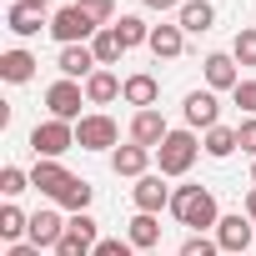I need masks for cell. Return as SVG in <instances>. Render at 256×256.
I'll return each mask as SVG.
<instances>
[{
	"instance_id": "cell-1",
	"label": "cell",
	"mask_w": 256,
	"mask_h": 256,
	"mask_svg": "<svg viewBox=\"0 0 256 256\" xmlns=\"http://www.w3.org/2000/svg\"><path fill=\"white\" fill-rule=\"evenodd\" d=\"M171 216H176L181 226H191V236H206V231H216V221H221L216 196H211L206 186H176V191H171Z\"/></svg>"
},
{
	"instance_id": "cell-2",
	"label": "cell",
	"mask_w": 256,
	"mask_h": 256,
	"mask_svg": "<svg viewBox=\"0 0 256 256\" xmlns=\"http://www.w3.org/2000/svg\"><path fill=\"white\" fill-rule=\"evenodd\" d=\"M196 156H201V141H196L191 126H186V131H171V136L156 146V171H161L166 181H176V176H186V171L196 166Z\"/></svg>"
},
{
	"instance_id": "cell-3",
	"label": "cell",
	"mask_w": 256,
	"mask_h": 256,
	"mask_svg": "<svg viewBox=\"0 0 256 256\" xmlns=\"http://www.w3.org/2000/svg\"><path fill=\"white\" fill-rule=\"evenodd\" d=\"M70 146H76V126H70V120H56V116L36 120V131H30V151H36V161H60Z\"/></svg>"
},
{
	"instance_id": "cell-4",
	"label": "cell",
	"mask_w": 256,
	"mask_h": 256,
	"mask_svg": "<svg viewBox=\"0 0 256 256\" xmlns=\"http://www.w3.org/2000/svg\"><path fill=\"white\" fill-rule=\"evenodd\" d=\"M96 30H100V26L80 10V0H76V6H60V10L50 16V36H56L60 46H90Z\"/></svg>"
},
{
	"instance_id": "cell-5",
	"label": "cell",
	"mask_w": 256,
	"mask_h": 256,
	"mask_svg": "<svg viewBox=\"0 0 256 256\" xmlns=\"http://www.w3.org/2000/svg\"><path fill=\"white\" fill-rule=\"evenodd\" d=\"M76 146L80 151H116L120 146V126L106 110H90V116L76 120Z\"/></svg>"
},
{
	"instance_id": "cell-6",
	"label": "cell",
	"mask_w": 256,
	"mask_h": 256,
	"mask_svg": "<svg viewBox=\"0 0 256 256\" xmlns=\"http://www.w3.org/2000/svg\"><path fill=\"white\" fill-rule=\"evenodd\" d=\"M216 246H221V256H246V246L256 241V221L246 216V211H231V216H221L216 221Z\"/></svg>"
},
{
	"instance_id": "cell-7",
	"label": "cell",
	"mask_w": 256,
	"mask_h": 256,
	"mask_svg": "<svg viewBox=\"0 0 256 256\" xmlns=\"http://www.w3.org/2000/svg\"><path fill=\"white\" fill-rule=\"evenodd\" d=\"M80 106H90L80 80H66V76H60L56 86H46V110H50L56 120H70V126H76V120H80Z\"/></svg>"
},
{
	"instance_id": "cell-8",
	"label": "cell",
	"mask_w": 256,
	"mask_h": 256,
	"mask_svg": "<svg viewBox=\"0 0 256 256\" xmlns=\"http://www.w3.org/2000/svg\"><path fill=\"white\" fill-rule=\"evenodd\" d=\"M131 201H136V211H146V216L171 211V186H166V176H161V171H146V176L131 186Z\"/></svg>"
},
{
	"instance_id": "cell-9",
	"label": "cell",
	"mask_w": 256,
	"mask_h": 256,
	"mask_svg": "<svg viewBox=\"0 0 256 256\" xmlns=\"http://www.w3.org/2000/svg\"><path fill=\"white\" fill-rule=\"evenodd\" d=\"M181 116H186L191 131H211V126H221V100H216V90H186Z\"/></svg>"
},
{
	"instance_id": "cell-10",
	"label": "cell",
	"mask_w": 256,
	"mask_h": 256,
	"mask_svg": "<svg viewBox=\"0 0 256 256\" xmlns=\"http://www.w3.org/2000/svg\"><path fill=\"white\" fill-rule=\"evenodd\" d=\"M201 76H206V90H216V96L241 86V66H236L231 50H211V56L201 60Z\"/></svg>"
},
{
	"instance_id": "cell-11",
	"label": "cell",
	"mask_w": 256,
	"mask_h": 256,
	"mask_svg": "<svg viewBox=\"0 0 256 256\" xmlns=\"http://www.w3.org/2000/svg\"><path fill=\"white\" fill-rule=\"evenodd\" d=\"M56 70H60L66 80H80V86H86V80L100 70V60H96V50H90V46H60Z\"/></svg>"
},
{
	"instance_id": "cell-12",
	"label": "cell",
	"mask_w": 256,
	"mask_h": 256,
	"mask_svg": "<svg viewBox=\"0 0 256 256\" xmlns=\"http://www.w3.org/2000/svg\"><path fill=\"white\" fill-rule=\"evenodd\" d=\"M166 136H171V126H166V116H161L156 106H151V110H136V116H131V141H136V146L156 151V146H161Z\"/></svg>"
},
{
	"instance_id": "cell-13",
	"label": "cell",
	"mask_w": 256,
	"mask_h": 256,
	"mask_svg": "<svg viewBox=\"0 0 256 256\" xmlns=\"http://www.w3.org/2000/svg\"><path fill=\"white\" fill-rule=\"evenodd\" d=\"M6 26H10V36H20V40H30V36L50 30V26H46V10H40V6H30V0H10Z\"/></svg>"
},
{
	"instance_id": "cell-14",
	"label": "cell",
	"mask_w": 256,
	"mask_h": 256,
	"mask_svg": "<svg viewBox=\"0 0 256 256\" xmlns=\"http://www.w3.org/2000/svg\"><path fill=\"white\" fill-rule=\"evenodd\" d=\"M66 226H70V221H66L56 206H50V211H36V216H30V236H26V241H30V246H40V251H46V246L56 251V246H60V236H66Z\"/></svg>"
},
{
	"instance_id": "cell-15",
	"label": "cell",
	"mask_w": 256,
	"mask_h": 256,
	"mask_svg": "<svg viewBox=\"0 0 256 256\" xmlns=\"http://www.w3.org/2000/svg\"><path fill=\"white\" fill-rule=\"evenodd\" d=\"M151 156H156V151H146V146H136V141H126V146H116V151H110V171H116V176L141 181V176L151 171Z\"/></svg>"
},
{
	"instance_id": "cell-16",
	"label": "cell",
	"mask_w": 256,
	"mask_h": 256,
	"mask_svg": "<svg viewBox=\"0 0 256 256\" xmlns=\"http://www.w3.org/2000/svg\"><path fill=\"white\" fill-rule=\"evenodd\" d=\"M120 100H126V106H136V110H151V106L161 100V80H156L151 70L126 76V86H120Z\"/></svg>"
},
{
	"instance_id": "cell-17",
	"label": "cell",
	"mask_w": 256,
	"mask_h": 256,
	"mask_svg": "<svg viewBox=\"0 0 256 256\" xmlns=\"http://www.w3.org/2000/svg\"><path fill=\"white\" fill-rule=\"evenodd\" d=\"M70 181H76V176H70L60 161H36V171H30V186H36L40 196H50V201H60Z\"/></svg>"
},
{
	"instance_id": "cell-18",
	"label": "cell",
	"mask_w": 256,
	"mask_h": 256,
	"mask_svg": "<svg viewBox=\"0 0 256 256\" xmlns=\"http://www.w3.org/2000/svg\"><path fill=\"white\" fill-rule=\"evenodd\" d=\"M156 60H181V50H186V30L176 26V20H161L156 30H151V46H146Z\"/></svg>"
},
{
	"instance_id": "cell-19",
	"label": "cell",
	"mask_w": 256,
	"mask_h": 256,
	"mask_svg": "<svg viewBox=\"0 0 256 256\" xmlns=\"http://www.w3.org/2000/svg\"><path fill=\"white\" fill-rule=\"evenodd\" d=\"M176 26H181L186 36H206V30L216 26V6H211V0H186V6L176 10Z\"/></svg>"
},
{
	"instance_id": "cell-20",
	"label": "cell",
	"mask_w": 256,
	"mask_h": 256,
	"mask_svg": "<svg viewBox=\"0 0 256 256\" xmlns=\"http://www.w3.org/2000/svg\"><path fill=\"white\" fill-rule=\"evenodd\" d=\"M126 241H131L136 251H156V246H161V216L136 211L131 221H126Z\"/></svg>"
},
{
	"instance_id": "cell-21",
	"label": "cell",
	"mask_w": 256,
	"mask_h": 256,
	"mask_svg": "<svg viewBox=\"0 0 256 256\" xmlns=\"http://www.w3.org/2000/svg\"><path fill=\"white\" fill-rule=\"evenodd\" d=\"M36 66H40V60H36L30 50H20V46L0 56V76H6L10 86H26V80H36Z\"/></svg>"
},
{
	"instance_id": "cell-22",
	"label": "cell",
	"mask_w": 256,
	"mask_h": 256,
	"mask_svg": "<svg viewBox=\"0 0 256 256\" xmlns=\"http://www.w3.org/2000/svg\"><path fill=\"white\" fill-rule=\"evenodd\" d=\"M120 86H126V80H120L116 70H96V76L86 80V100H90V106H110V100H120Z\"/></svg>"
},
{
	"instance_id": "cell-23",
	"label": "cell",
	"mask_w": 256,
	"mask_h": 256,
	"mask_svg": "<svg viewBox=\"0 0 256 256\" xmlns=\"http://www.w3.org/2000/svg\"><path fill=\"white\" fill-rule=\"evenodd\" d=\"M236 146H241V141H236V126H211V131H201V151H206L211 161H226Z\"/></svg>"
},
{
	"instance_id": "cell-24",
	"label": "cell",
	"mask_w": 256,
	"mask_h": 256,
	"mask_svg": "<svg viewBox=\"0 0 256 256\" xmlns=\"http://www.w3.org/2000/svg\"><path fill=\"white\" fill-rule=\"evenodd\" d=\"M0 236H6L10 246L30 236V216H26V211H20L16 201H6V206H0Z\"/></svg>"
},
{
	"instance_id": "cell-25",
	"label": "cell",
	"mask_w": 256,
	"mask_h": 256,
	"mask_svg": "<svg viewBox=\"0 0 256 256\" xmlns=\"http://www.w3.org/2000/svg\"><path fill=\"white\" fill-rule=\"evenodd\" d=\"M90 50H96V60H100V70H110L120 56H126V46H120V36H116V26H106V30H96V40H90Z\"/></svg>"
},
{
	"instance_id": "cell-26",
	"label": "cell",
	"mask_w": 256,
	"mask_h": 256,
	"mask_svg": "<svg viewBox=\"0 0 256 256\" xmlns=\"http://www.w3.org/2000/svg\"><path fill=\"white\" fill-rule=\"evenodd\" d=\"M90 201H96V186L86 181V176H76L70 186H66V196L56 201L60 211H70V216H80V211H90Z\"/></svg>"
},
{
	"instance_id": "cell-27",
	"label": "cell",
	"mask_w": 256,
	"mask_h": 256,
	"mask_svg": "<svg viewBox=\"0 0 256 256\" xmlns=\"http://www.w3.org/2000/svg\"><path fill=\"white\" fill-rule=\"evenodd\" d=\"M151 30H156V26H146L141 16H120V20H116V36H120V46H126V50L151 46Z\"/></svg>"
},
{
	"instance_id": "cell-28",
	"label": "cell",
	"mask_w": 256,
	"mask_h": 256,
	"mask_svg": "<svg viewBox=\"0 0 256 256\" xmlns=\"http://www.w3.org/2000/svg\"><path fill=\"white\" fill-rule=\"evenodd\" d=\"M231 56H236V66H256V26L236 30V40H231Z\"/></svg>"
},
{
	"instance_id": "cell-29",
	"label": "cell",
	"mask_w": 256,
	"mask_h": 256,
	"mask_svg": "<svg viewBox=\"0 0 256 256\" xmlns=\"http://www.w3.org/2000/svg\"><path fill=\"white\" fill-rule=\"evenodd\" d=\"M90 251H96V241L66 226V236H60V246H56V256H90Z\"/></svg>"
},
{
	"instance_id": "cell-30",
	"label": "cell",
	"mask_w": 256,
	"mask_h": 256,
	"mask_svg": "<svg viewBox=\"0 0 256 256\" xmlns=\"http://www.w3.org/2000/svg\"><path fill=\"white\" fill-rule=\"evenodd\" d=\"M80 10H86V16H90V20H96L100 30L120 20V16H116V0H80Z\"/></svg>"
},
{
	"instance_id": "cell-31",
	"label": "cell",
	"mask_w": 256,
	"mask_h": 256,
	"mask_svg": "<svg viewBox=\"0 0 256 256\" xmlns=\"http://www.w3.org/2000/svg\"><path fill=\"white\" fill-rule=\"evenodd\" d=\"M26 186H30V171H20V166H6V171H0V191H6V201H16Z\"/></svg>"
},
{
	"instance_id": "cell-32",
	"label": "cell",
	"mask_w": 256,
	"mask_h": 256,
	"mask_svg": "<svg viewBox=\"0 0 256 256\" xmlns=\"http://www.w3.org/2000/svg\"><path fill=\"white\" fill-rule=\"evenodd\" d=\"M176 256H221V246H216V236H186Z\"/></svg>"
},
{
	"instance_id": "cell-33",
	"label": "cell",
	"mask_w": 256,
	"mask_h": 256,
	"mask_svg": "<svg viewBox=\"0 0 256 256\" xmlns=\"http://www.w3.org/2000/svg\"><path fill=\"white\" fill-rule=\"evenodd\" d=\"M90 256H136V246H131V241H126V236H100Z\"/></svg>"
},
{
	"instance_id": "cell-34",
	"label": "cell",
	"mask_w": 256,
	"mask_h": 256,
	"mask_svg": "<svg viewBox=\"0 0 256 256\" xmlns=\"http://www.w3.org/2000/svg\"><path fill=\"white\" fill-rule=\"evenodd\" d=\"M236 141H241V151L256 161V116H246V120L236 126Z\"/></svg>"
},
{
	"instance_id": "cell-35",
	"label": "cell",
	"mask_w": 256,
	"mask_h": 256,
	"mask_svg": "<svg viewBox=\"0 0 256 256\" xmlns=\"http://www.w3.org/2000/svg\"><path fill=\"white\" fill-rule=\"evenodd\" d=\"M231 100H236L246 116H256V80H241V86L231 90Z\"/></svg>"
},
{
	"instance_id": "cell-36",
	"label": "cell",
	"mask_w": 256,
	"mask_h": 256,
	"mask_svg": "<svg viewBox=\"0 0 256 256\" xmlns=\"http://www.w3.org/2000/svg\"><path fill=\"white\" fill-rule=\"evenodd\" d=\"M141 6H146V10H161V16H166V10H181L186 0H141Z\"/></svg>"
},
{
	"instance_id": "cell-37",
	"label": "cell",
	"mask_w": 256,
	"mask_h": 256,
	"mask_svg": "<svg viewBox=\"0 0 256 256\" xmlns=\"http://www.w3.org/2000/svg\"><path fill=\"white\" fill-rule=\"evenodd\" d=\"M6 256H40V246H30V241H16Z\"/></svg>"
},
{
	"instance_id": "cell-38",
	"label": "cell",
	"mask_w": 256,
	"mask_h": 256,
	"mask_svg": "<svg viewBox=\"0 0 256 256\" xmlns=\"http://www.w3.org/2000/svg\"><path fill=\"white\" fill-rule=\"evenodd\" d=\"M241 211H246V216H251V221H256V186H251V191H246V206H241Z\"/></svg>"
},
{
	"instance_id": "cell-39",
	"label": "cell",
	"mask_w": 256,
	"mask_h": 256,
	"mask_svg": "<svg viewBox=\"0 0 256 256\" xmlns=\"http://www.w3.org/2000/svg\"><path fill=\"white\" fill-rule=\"evenodd\" d=\"M30 6H40V10H46V6H50V0H30Z\"/></svg>"
},
{
	"instance_id": "cell-40",
	"label": "cell",
	"mask_w": 256,
	"mask_h": 256,
	"mask_svg": "<svg viewBox=\"0 0 256 256\" xmlns=\"http://www.w3.org/2000/svg\"><path fill=\"white\" fill-rule=\"evenodd\" d=\"M251 186H256V161H251Z\"/></svg>"
},
{
	"instance_id": "cell-41",
	"label": "cell",
	"mask_w": 256,
	"mask_h": 256,
	"mask_svg": "<svg viewBox=\"0 0 256 256\" xmlns=\"http://www.w3.org/2000/svg\"><path fill=\"white\" fill-rule=\"evenodd\" d=\"M141 256H161V251H141Z\"/></svg>"
}]
</instances>
